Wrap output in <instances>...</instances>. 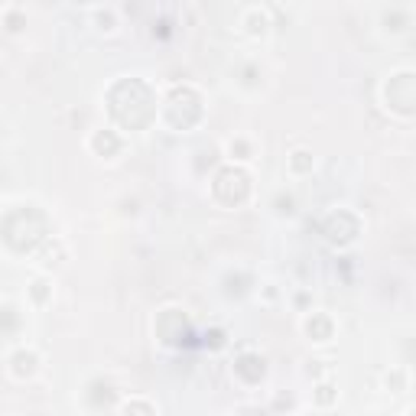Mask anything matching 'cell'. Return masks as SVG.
Listing matches in <instances>:
<instances>
[{
    "label": "cell",
    "mask_w": 416,
    "mask_h": 416,
    "mask_svg": "<svg viewBox=\"0 0 416 416\" xmlns=\"http://www.w3.org/2000/svg\"><path fill=\"white\" fill-rule=\"evenodd\" d=\"M312 166V153H306V150H296L293 157H290V170L293 172H303Z\"/></svg>",
    "instance_id": "277c9868"
},
{
    "label": "cell",
    "mask_w": 416,
    "mask_h": 416,
    "mask_svg": "<svg viewBox=\"0 0 416 416\" xmlns=\"http://www.w3.org/2000/svg\"><path fill=\"white\" fill-rule=\"evenodd\" d=\"M39 367V355L33 351V348H26V345H20V348H13L10 355H7V374H10L13 380H26L33 378Z\"/></svg>",
    "instance_id": "6da1fadb"
},
{
    "label": "cell",
    "mask_w": 416,
    "mask_h": 416,
    "mask_svg": "<svg viewBox=\"0 0 416 416\" xmlns=\"http://www.w3.org/2000/svg\"><path fill=\"white\" fill-rule=\"evenodd\" d=\"M30 296H33V303L43 306L46 303V296H49V280H33L30 283Z\"/></svg>",
    "instance_id": "3957f363"
},
{
    "label": "cell",
    "mask_w": 416,
    "mask_h": 416,
    "mask_svg": "<svg viewBox=\"0 0 416 416\" xmlns=\"http://www.w3.org/2000/svg\"><path fill=\"white\" fill-rule=\"evenodd\" d=\"M88 147L98 150L101 157H104V150H108V153H117V150H121V137L114 134V130H98V134L88 140Z\"/></svg>",
    "instance_id": "7a4b0ae2"
}]
</instances>
